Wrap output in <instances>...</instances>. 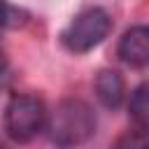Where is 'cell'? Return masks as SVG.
<instances>
[{
  "label": "cell",
  "instance_id": "obj_3",
  "mask_svg": "<svg viewBox=\"0 0 149 149\" xmlns=\"http://www.w3.org/2000/svg\"><path fill=\"white\" fill-rule=\"evenodd\" d=\"M109 28H112L109 14L102 7H88L68 23V28L63 30V44L74 54L91 51L107 37Z\"/></svg>",
  "mask_w": 149,
  "mask_h": 149
},
{
  "label": "cell",
  "instance_id": "obj_8",
  "mask_svg": "<svg viewBox=\"0 0 149 149\" xmlns=\"http://www.w3.org/2000/svg\"><path fill=\"white\" fill-rule=\"evenodd\" d=\"M26 14L21 12V9H16V7H12L7 0H0V26L2 28H16V26H21L26 19H23Z\"/></svg>",
  "mask_w": 149,
  "mask_h": 149
},
{
  "label": "cell",
  "instance_id": "obj_9",
  "mask_svg": "<svg viewBox=\"0 0 149 149\" xmlns=\"http://www.w3.org/2000/svg\"><path fill=\"white\" fill-rule=\"evenodd\" d=\"M5 72H7V58H5V54L0 51V79L5 77Z\"/></svg>",
  "mask_w": 149,
  "mask_h": 149
},
{
  "label": "cell",
  "instance_id": "obj_2",
  "mask_svg": "<svg viewBox=\"0 0 149 149\" xmlns=\"http://www.w3.org/2000/svg\"><path fill=\"white\" fill-rule=\"evenodd\" d=\"M44 126H47V109L37 95L19 93L9 98L5 114H2V128L9 140L30 142Z\"/></svg>",
  "mask_w": 149,
  "mask_h": 149
},
{
  "label": "cell",
  "instance_id": "obj_5",
  "mask_svg": "<svg viewBox=\"0 0 149 149\" xmlns=\"http://www.w3.org/2000/svg\"><path fill=\"white\" fill-rule=\"evenodd\" d=\"M123 93H126L123 77L116 70H100L98 72V77H95V95L105 107L116 109L121 105V100H123Z\"/></svg>",
  "mask_w": 149,
  "mask_h": 149
},
{
  "label": "cell",
  "instance_id": "obj_6",
  "mask_svg": "<svg viewBox=\"0 0 149 149\" xmlns=\"http://www.w3.org/2000/svg\"><path fill=\"white\" fill-rule=\"evenodd\" d=\"M128 114L135 123V128H144L149 130V81H142L128 102Z\"/></svg>",
  "mask_w": 149,
  "mask_h": 149
},
{
  "label": "cell",
  "instance_id": "obj_4",
  "mask_svg": "<svg viewBox=\"0 0 149 149\" xmlns=\"http://www.w3.org/2000/svg\"><path fill=\"white\" fill-rule=\"evenodd\" d=\"M119 58L130 68H149V26H133L119 40Z\"/></svg>",
  "mask_w": 149,
  "mask_h": 149
},
{
  "label": "cell",
  "instance_id": "obj_7",
  "mask_svg": "<svg viewBox=\"0 0 149 149\" xmlns=\"http://www.w3.org/2000/svg\"><path fill=\"white\" fill-rule=\"evenodd\" d=\"M112 149H149V130H144V128L128 130L116 137Z\"/></svg>",
  "mask_w": 149,
  "mask_h": 149
},
{
  "label": "cell",
  "instance_id": "obj_1",
  "mask_svg": "<svg viewBox=\"0 0 149 149\" xmlns=\"http://www.w3.org/2000/svg\"><path fill=\"white\" fill-rule=\"evenodd\" d=\"M47 133L58 147H77L95 133V114L88 102L65 98L47 116Z\"/></svg>",
  "mask_w": 149,
  "mask_h": 149
}]
</instances>
